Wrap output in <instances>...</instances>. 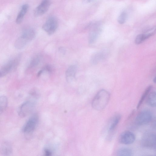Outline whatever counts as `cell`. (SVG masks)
<instances>
[{
  "label": "cell",
  "mask_w": 156,
  "mask_h": 156,
  "mask_svg": "<svg viewBox=\"0 0 156 156\" xmlns=\"http://www.w3.org/2000/svg\"><path fill=\"white\" fill-rule=\"evenodd\" d=\"M13 71L12 65L11 60H10L0 69V78L3 77L10 72Z\"/></svg>",
  "instance_id": "obj_13"
},
{
  "label": "cell",
  "mask_w": 156,
  "mask_h": 156,
  "mask_svg": "<svg viewBox=\"0 0 156 156\" xmlns=\"http://www.w3.org/2000/svg\"><path fill=\"white\" fill-rule=\"evenodd\" d=\"M156 135L155 133L148 132L144 134L141 140V144L144 147L155 149Z\"/></svg>",
  "instance_id": "obj_4"
},
{
  "label": "cell",
  "mask_w": 156,
  "mask_h": 156,
  "mask_svg": "<svg viewBox=\"0 0 156 156\" xmlns=\"http://www.w3.org/2000/svg\"><path fill=\"white\" fill-rule=\"evenodd\" d=\"M94 0H83V2L85 3H90Z\"/></svg>",
  "instance_id": "obj_28"
},
{
  "label": "cell",
  "mask_w": 156,
  "mask_h": 156,
  "mask_svg": "<svg viewBox=\"0 0 156 156\" xmlns=\"http://www.w3.org/2000/svg\"><path fill=\"white\" fill-rule=\"evenodd\" d=\"M12 153L11 144L8 142H3L0 146V153L3 155L9 156Z\"/></svg>",
  "instance_id": "obj_12"
},
{
  "label": "cell",
  "mask_w": 156,
  "mask_h": 156,
  "mask_svg": "<svg viewBox=\"0 0 156 156\" xmlns=\"http://www.w3.org/2000/svg\"><path fill=\"white\" fill-rule=\"evenodd\" d=\"M153 82L154 83H156V78L155 77L153 79Z\"/></svg>",
  "instance_id": "obj_29"
},
{
  "label": "cell",
  "mask_w": 156,
  "mask_h": 156,
  "mask_svg": "<svg viewBox=\"0 0 156 156\" xmlns=\"http://www.w3.org/2000/svg\"><path fill=\"white\" fill-rule=\"evenodd\" d=\"M152 119V115L150 111L147 110L140 112L136 116L135 122L139 126L143 125L150 122Z\"/></svg>",
  "instance_id": "obj_7"
},
{
  "label": "cell",
  "mask_w": 156,
  "mask_h": 156,
  "mask_svg": "<svg viewBox=\"0 0 156 156\" xmlns=\"http://www.w3.org/2000/svg\"><path fill=\"white\" fill-rule=\"evenodd\" d=\"M152 88V86L151 85L148 86L145 90L144 92L143 93L139 101L137 106V108L139 109L141 105L142 104L144 101L145 99L147 98L148 95L150 92L151 91Z\"/></svg>",
  "instance_id": "obj_21"
},
{
  "label": "cell",
  "mask_w": 156,
  "mask_h": 156,
  "mask_svg": "<svg viewBox=\"0 0 156 156\" xmlns=\"http://www.w3.org/2000/svg\"><path fill=\"white\" fill-rule=\"evenodd\" d=\"M127 15V13L126 11L122 12L118 17V23L120 24H123L126 21Z\"/></svg>",
  "instance_id": "obj_24"
},
{
  "label": "cell",
  "mask_w": 156,
  "mask_h": 156,
  "mask_svg": "<svg viewBox=\"0 0 156 156\" xmlns=\"http://www.w3.org/2000/svg\"><path fill=\"white\" fill-rule=\"evenodd\" d=\"M90 30L88 37V42L92 44L95 42L101 31V23L100 22H96L90 25Z\"/></svg>",
  "instance_id": "obj_5"
},
{
  "label": "cell",
  "mask_w": 156,
  "mask_h": 156,
  "mask_svg": "<svg viewBox=\"0 0 156 156\" xmlns=\"http://www.w3.org/2000/svg\"><path fill=\"white\" fill-rule=\"evenodd\" d=\"M29 7V5L27 4L23 5L16 19V22L17 24H20L22 22L24 16L28 10Z\"/></svg>",
  "instance_id": "obj_14"
},
{
  "label": "cell",
  "mask_w": 156,
  "mask_h": 156,
  "mask_svg": "<svg viewBox=\"0 0 156 156\" xmlns=\"http://www.w3.org/2000/svg\"><path fill=\"white\" fill-rule=\"evenodd\" d=\"M8 100L7 97L0 96V115L5 110L8 105Z\"/></svg>",
  "instance_id": "obj_22"
},
{
  "label": "cell",
  "mask_w": 156,
  "mask_h": 156,
  "mask_svg": "<svg viewBox=\"0 0 156 156\" xmlns=\"http://www.w3.org/2000/svg\"><path fill=\"white\" fill-rule=\"evenodd\" d=\"M36 100L28 97V100L19 107L17 111L19 116L21 118H24L29 115L34 108Z\"/></svg>",
  "instance_id": "obj_2"
},
{
  "label": "cell",
  "mask_w": 156,
  "mask_h": 156,
  "mask_svg": "<svg viewBox=\"0 0 156 156\" xmlns=\"http://www.w3.org/2000/svg\"><path fill=\"white\" fill-rule=\"evenodd\" d=\"M136 136L132 132L126 131L120 135L119 138V142L125 145L131 144L135 141Z\"/></svg>",
  "instance_id": "obj_8"
},
{
  "label": "cell",
  "mask_w": 156,
  "mask_h": 156,
  "mask_svg": "<svg viewBox=\"0 0 156 156\" xmlns=\"http://www.w3.org/2000/svg\"><path fill=\"white\" fill-rule=\"evenodd\" d=\"M133 154L132 150L127 147L120 148L116 151L117 155L119 156H131Z\"/></svg>",
  "instance_id": "obj_20"
},
{
  "label": "cell",
  "mask_w": 156,
  "mask_h": 156,
  "mask_svg": "<svg viewBox=\"0 0 156 156\" xmlns=\"http://www.w3.org/2000/svg\"><path fill=\"white\" fill-rule=\"evenodd\" d=\"M77 71V66L75 65L69 66L65 73V77L67 81L69 83L73 82L75 79Z\"/></svg>",
  "instance_id": "obj_11"
},
{
  "label": "cell",
  "mask_w": 156,
  "mask_h": 156,
  "mask_svg": "<svg viewBox=\"0 0 156 156\" xmlns=\"http://www.w3.org/2000/svg\"><path fill=\"white\" fill-rule=\"evenodd\" d=\"M156 92L155 91L150 92L147 97L146 103L149 106L154 107L156 106Z\"/></svg>",
  "instance_id": "obj_19"
},
{
  "label": "cell",
  "mask_w": 156,
  "mask_h": 156,
  "mask_svg": "<svg viewBox=\"0 0 156 156\" xmlns=\"http://www.w3.org/2000/svg\"><path fill=\"white\" fill-rule=\"evenodd\" d=\"M121 118V115L119 114H116L113 117L109 127V132L111 133L114 131L120 122Z\"/></svg>",
  "instance_id": "obj_15"
},
{
  "label": "cell",
  "mask_w": 156,
  "mask_h": 156,
  "mask_svg": "<svg viewBox=\"0 0 156 156\" xmlns=\"http://www.w3.org/2000/svg\"><path fill=\"white\" fill-rule=\"evenodd\" d=\"M51 3V0H42L40 4L34 10V16L38 17L44 14L48 9Z\"/></svg>",
  "instance_id": "obj_9"
},
{
  "label": "cell",
  "mask_w": 156,
  "mask_h": 156,
  "mask_svg": "<svg viewBox=\"0 0 156 156\" xmlns=\"http://www.w3.org/2000/svg\"><path fill=\"white\" fill-rule=\"evenodd\" d=\"M59 52L62 54H65L66 52V50L65 48L63 47H60L58 48Z\"/></svg>",
  "instance_id": "obj_27"
},
{
  "label": "cell",
  "mask_w": 156,
  "mask_h": 156,
  "mask_svg": "<svg viewBox=\"0 0 156 156\" xmlns=\"http://www.w3.org/2000/svg\"><path fill=\"white\" fill-rule=\"evenodd\" d=\"M105 54L103 52H100L95 54L92 56L91 62L94 64L97 63L99 61L104 58Z\"/></svg>",
  "instance_id": "obj_23"
},
{
  "label": "cell",
  "mask_w": 156,
  "mask_h": 156,
  "mask_svg": "<svg viewBox=\"0 0 156 156\" xmlns=\"http://www.w3.org/2000/svg\"><path fill=\"white\" fill-rule=\"evenodd\" d=\"M28 42L26 39L21 35L16 40L14 46L17 49H21L23 48Z\"/></svg>",
  "instance_id": "obj_18"
},
{
  "label": "cell",
  "mask_w": 156,
  "mask_h": 156,
  "mask_svg": "<svg viewBox=\"0 0 156 156\" xmlns=\"http://www.w3.org/2000/svg\"><path fill=\"white\" fill-rule=\"evenodd\" d=\"M110 98V94L107 90L104 89L99 90L92 100V107L97 110H103L108 105Z\"/></svg>",
  "instance_id": "obj_1"
},
{
  "label": "cell",
  "mask_w": 156,
  "mask_h": 156,
  "mask_svg": "<svg viewBox=\"0 0 156 156\" xmlns=\"http://www.w3.org/2000/svg\"><path fill=\"white\" fill-rule=\"evenodd\" d=\"M36 33L35 30L31 28L25 29L21 35L29 42L33 40L35 37Z\"/></svg>",
  "instance_id": "obj_16"
},
{
  "label": "cell",
  "mask_w": 156,
  "mask_h": 156,
  "mask_svg": "<svg viewBox=\"0 0 156 156\" xmlns=\"http://www.w3.org/2000/svg\"><path fill=\"white\" fill-rule=\"evenodd\" d=\"M39 116L37 113L33 114L28 119L22 129V132L26 134L32 133L37 126Z\"/></svg>",
  "instance_id": "obj_3"
},
{
  "label": "cell",
  "mask_w": 156,
  "mask_h": 156,
  "mask_svg": "<svg viewBox=\"0 0 156 156\" xmlns=\"http://www.w3.org/2000/svg\"><path fill=\"white\" fill-rule=\"evenodd\" d=\"M41 59L40 56L37 55L34 56L31 60L30 64L26 70V72H30L31 70L34 69L39 64Z\"/></svg>",
  "instance_id": "obj_17"
},
{
  "label": "cell",
  "mask_w": 156,
  "mask_h": 156,
  "mask_svg": "<svg viewBox=\"0 0 156 156\" xmlns=\"http://www.w3.org/2000/svg\"><path fill=\"white\" fill-rule=\"evenodd\" d=\"M44 154L45 155L49 156L51 155L52 154L51 151L49 149L46 148L44 151Z\"/></svg>",
  "instance_id": "obj_26"
},
{
  "label": "cell",
  "mask_w": 156,
  "mask_h": 156,
  "mask_svg": "<svg viewBox=\"0 0 156 156\" xmlns=\"http://www.w3.org/2000/svg\"><path fill=\"white\" fill-rule=\"evenodd\" d=\"M44 71H45L49 73H52L53 71L52 66L50 65H47L42 69Z\"/></svg>",
  "instance_id": "obj_25"
},
{
  "label": "cell",
  "mask_w": 156,
  "mask_h": 156,
  "mask_svg": "<svg viewBox=\"0 0 156 156\" xmlns=\"http://www.w3.org/2000/svg\"><path fill=\"white\" fill-rule=\"evenodd\" d=\"M58 27L57 19L54 16L49 17L42 26V29L47 34L51 35L56 30Z\"/></svg>",
  "instance_id": "obj_6"
},
{
  "label": "cell",
  "mask_w": 156,
  "mask_h": 156,
  "mask_svg": "<svg viewBox=\"0 0 156 156\" xmlns=\"http://www.w3.org/2000/svg\"><path fill=\"white\" fill-rule=\"evenodd\" d=\"M155 27H153L147 30L144 33L137 35L135 39V43L136 44H140L153 35L155 33Z\"/></svg>",
  "instance_id": "obj_10"
}]
</instances>
